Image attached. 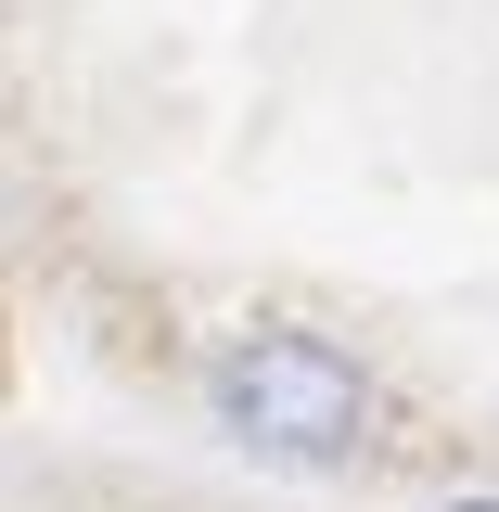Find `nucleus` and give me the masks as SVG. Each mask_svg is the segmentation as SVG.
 <instances>
[{
  "instance_id": "obj_2",
  "label": "nucleus",
  "mask_w": 499,
  "mask_h": 512,
  "mask_svg": "<svg viewBox=\"0 0 499 512\" xmlns=\"http://www.w3.org/2000/svg\"><path fill=\"white\" fill-rule=\"evenodd\" d=\"M448 512H499V500H448Z\"/></svg>"
},
{
  "instance_id": "obj_1",
  "label": "nucleus",
  "mask_w": 499,
  "mask_h": 512,
  "mask_svg": "<svg viewBox=\"0 0 499 512\" xmlns=\"http://www.w3.org/2000/svg\"><path fill=\"white\" fill-rule=\"evenodd\" d=\"M205 423L269 461V474H346L372 448V372L333 346V333H295V320H256L205 359Z\"/></svg>"
}]
</instances>
